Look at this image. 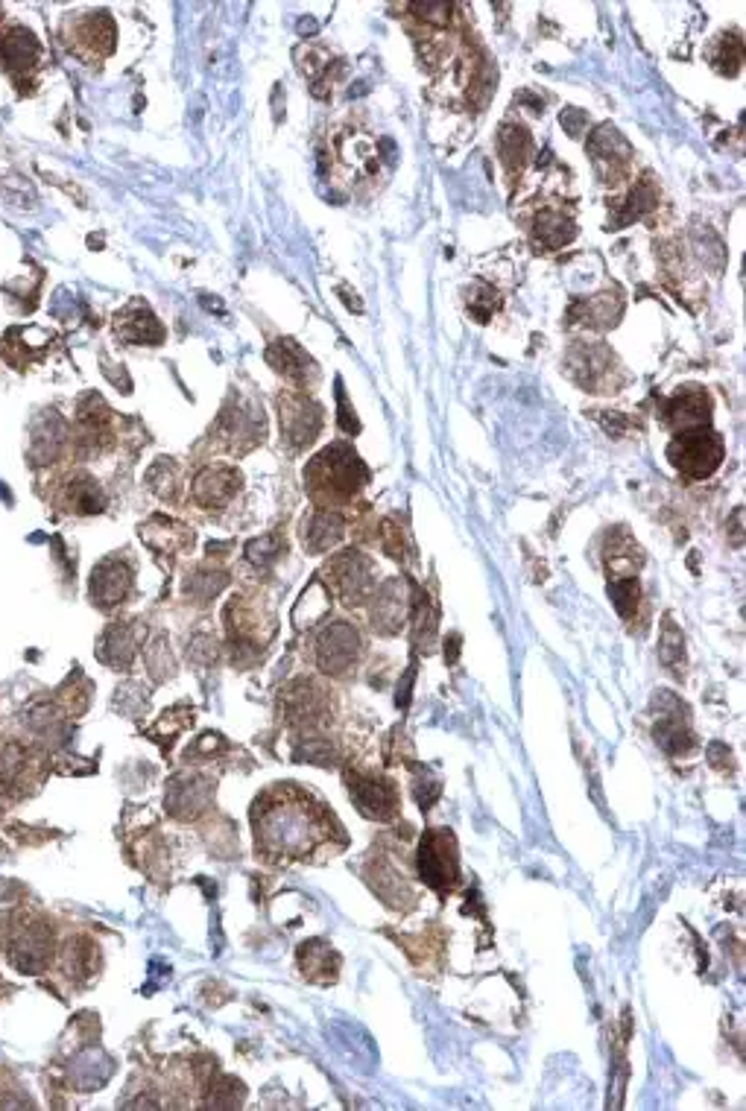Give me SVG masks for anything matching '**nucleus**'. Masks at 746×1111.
Returning a JSON list of instances; mask_svg holds the SVG:
<instances>
[{"label":"nucleus","instance_id":"obj_1","mask_svg":"<svg viewBox=\"0 0 746 1111\" xmlns=\"http://www.w3.org/2000/svg\"><path fill=\"white\" fill-rule=\"evenodd\" d=\"M255 837H258V851L267 857H284L296 860L314 851V845L322 840L325 819L322 810H314L311 799L302 793H270L255 805Z\"/></svg>","mask_w":746,"mask_h":1111},{"label":"nucleus","instance_id":"obj_2","mask_svg":"<svg viewBox=\"0 0 746 1111\" xmlns=\"http://www.w3.org/2000/svg\"><path fill=\"white\" fill-rule=\"evenodd\" d=\"M366 477L369 474L360 457L346 445H334L322 451L308 468V483H311L314 498L328 500V503H343V500L354 498V492L366 483Z\"/></svg>","mask_w":746,"mask_h":1111},{"label":"nucleus","instance_id":"obj_3","mask_svg":"<svg viewBox=\"0 0 746 1111\" xmlns=\"http://www.w3.org/2000/svg\"><path fill=\"white\" fill-rule=\"evenodd\" d=\"M668 460L688 477L703 480L708 474L717 471L723 462V439L711 433L706 427L697 430H682L668 445Z\"/></svg>","mask_w":746,"mask_h":1111},{"label":"nucleus","instance_id":"obj_4","mask_svg":"<svg viewBox=\"0 0 746 1111\" xmlns=\"http://www.w3.org/2000/svg\"><path fill=\"white\" fill-rule=\"evenodd\" d=\"M419 872L428 886L445 892L457 883V845L451 831H428L419 848Z\"/></svg>","mask_w":746,"mask_h":1111},{"label":"nucleus","instance_id":"obj_5","mask_svg":"<svg viewBox=\"0 0 746 1111\" xmlns=\"http://www.w3.org/2000/svg\"><path fill=\"white\" fill-rule=\"evenodd\" d=\"M278 413H281V433L284 439L293 445V448H302V445H311L314 436L322 427V410L316 407L311 398L305 395H284L278 401Z\"/></svg>","mask_w":746,"mask_h":1111},{"label":"nucleus","instance_id":"obj_6","mask_svg":"<svg viewBox=\"0 0 746 1111\" xmlns=\"http://www.w3.org/2000/svg\"><path fill=\"white\" fill-rule=\"evenodd\" d=\"M331 576H334V591L349 606H360L375 591L372 562L363 559L360 553H343V556H337L331 562Z\"/></svg>","mask_w":746,"mask_h":1111},{"label":"nucleus","instance_id":"obj_7","mask_svg":"<svg viewBox=\"0 0 746 1111\" xmlns=\"http://www.w3.org/2000/svg\"><path fill=\"white\" fill-rule=\"evenodd\" d=\"M316 658H319V667L325 673H334V676H343L354 661H357V650H360V638L349 623H331L322 635H319V644H316Z\"/></svg>","mask_w":746,"mask_h":1111},{"label":"nucleus","instance_id":"obj_8","mask_svg":"<svg viewBox=\"0 0 746 1111\" xmlns=\"http://www.w3.org/2000/svg\"><path fill=\"white\" fill-rule=\"evenodd\" d=\"M352 802L369 819H393L398 810V793L387 778L378 775H349Z\"/></svg>","mask_w":746,"mask_h":1111},{"label":"nucleus","instance_id":"obj_9","mask_svg":"<svg viewBox=\"0 0 746 1111\" xmlns=\"http://www.w3.org/2000/svg\"><path fill=\"white\" fill-rule=\"evenodd\" d=\"M708 416H711V401H708L706 389H700V386L679 389L673 398L665 401V422L679 433L708 427Z\"/></svg>","mask_w":746,"mask_h":1111},{"label":"nucleus","instance_id":"obj_10","mask_svg":"<svg viewBox=\"0 0 746 1111\" xmlns=\"http://www.w3.org/2000/svg\"><path fill=\"white\" fill-rule=\"evenodd\" d=\"M129 588H132V568L120 559H106L91 574V597L103 609L118 606L120 600L129 594Z\"/></svg>","mask_w":746,"mask_h":1111},{"label":"nucleus","instance_id":"obj_11","mask_svg":"<svg viewBox=\"0 0 746 1111\" xmlns=\"http://www.w3.org/2000/svg\"><path fill=\"white\" fill-rule=\"evenodd\" d=\"M589 150L591 155H594V167H597L600 176L606 173V167L612 170V173H609V182L618 179V173L627 167L629 155H632L629 144L621 138V132L612 129V126H600V129L591 135Z\"/></svg>","mask_w":746,"mask_h":1111},{"label":"nucleus","instance_id":"obj_12","mask_svg":"<svg viewBox=\"0 0 746 1111\" xmlns=\"http://www.w3.org/2000/svg\"><path fill=\"white\" fill-rule=\"evenodd\" d=\"M237 489H240V474L235 468H205L194 483V500L205 509H214L235 498Z\"/></svg>","mask_w":746,"mask_h":1111},{"label":"nucleus","instance_id":"obj_13","mask_svg":"<svg viewBox=\"0 0 746 1111\" xmlns=\"http://www.w3.org/2000/svg\"><path fill=\"white\" fill-rule=\"evenodd\" d=\"M267 363L278 375H284L296 384H305L308 375H314V360L293 340H278L275 345H270L267 348Z\"/></svg>","mask_w":746,"mask_h":1111},{"label":"nucleus","instance_id":"obj_14","mask_svg":"<svg viewBox=\"0 0 746 1111\" xmlns=\"http://www.w3.org/2000/svg\"><path fill=\"white\" fill-rule=\"evenodd\" d=\"M118 334L129 343H161L164 340V328L158 325L150 307L141 305V302H135L123 313H118Z\"/></svg>","mask_w":746,"mask_h":1111},{"label":"nucleus","instance_id":"obj_15","mask_svg":"<svg viewBox=\"0 0 746 1111\" xmlns=\"http://www.w3.org/2000/svg\"><path fill=\"white\" fill-rule=\"evenodd\" d=\"M612 357L603 345H583L571 354V372L574 378L589 389H597L603 378H609Z\"/></svg>","mask_w":746,"mask_h":1111},{"label":"nucleus","instance_id":"obj_16","mask_svg":"<svg viewBox=\"0 0 746 1111\" xmlns=\"http://www.w3.org/2000/svg\"><path fill=\"white\" fill-rule=\"evenodd\" d=\"M343 533H346L343 515H337L331 509L316 512V515H311V521H305V547L314 550V553H322V550L334 547L343 538Z\"/></svg>","mask_w":746,"mask_h":1111},{"label":"nucleus","instance_id":"obj_17","mask_svg":"<svg viewBox=\"0 0 746 1111\" xmlns=\"http://www.w3.org/2000/svg\"><path fill=\"white\" fill-rule=\"evenodd\" d=\"M404 612H407V594H404V588L398 582L384 585V591L375 597V612H372L375 629L395 632L401 626V620H404Z\"/></svg>","mask_w":746,"mask_h":1111},{"label":"nucleus","instance_id":"obj_18","mask_svg":"<svg viewBox=\"0 0 746 1111\" xmlns=\"http://www.w3.org/2000/svg\"><path fill=\"white\" fill-rule=\"evenodd\" d=\"M141 538L153 547V550H167V553H173V550H179V547H188V544H194V533L191 530H185V527H179V524H173V521H164V518H153L147 527H141Z\"/></svg>","mask_w":746,"mask_h":1111},{"label":"nucleus","instance_id":"obj_19","mask_svg":"<svg viewBox=\"0 0 746 1111\" xmlns=\"http://www.w3.org/2000/svg\"><path fill=\"white\" fill-rule=\"evenodd\" d=\"M574 234H577V226H574L568 217L548 211V214H542V217L536 220L533 240H536L539 246H545V249H559V246H565L568 240H574Z\"/></svg>","mask_w":746,"mask_h":1111},{"label":"nucleus","instance_id":"obj_20","mask_svg":"<svg viewBox=\"0 0 746 1111\" xmlns=\"http://www.w3.org/2000/svg\"><path fill=\"white\" fill-rule=\"evenodd\" d=\"M0 53L9 68H30L39 56V44L27 30H12L0 44Z\"/></svg>","mask_w":746,"mask_h":1111},{"label":"nucleus","instance_id":"obj_21","mask_svg":"<svg viewBox=\"0 0 746 1111\" xmlns=\"http://www.w3.org/2000/svg\"><path fill=\"white\" fill-rule=\"evenodd\" d=\"M135 655V638L126 626H112L103 638H100V658L106 664H115V667H126Z\"/></svg>","mask_w":746,"mask_h":1111},{"label":"nucleus","instance_id":"obj_22","mask_svg":"<svg viewBox=\"0 0 746 1111\" xmlns=\"http://www.w3.org/2000/svg\"><path fill=\"white\" fill-rule=\"evenodd\" d=\"M498 150H501L504 164H507L510 170H515V167H521V164L527 161V155H530V138H527V132H524L521 126L507 123V126L501 129V135H498Z\"/></svg>","mask_w":746,"mask_h":1111},{"label":"nucleus","instance_id":"obj_23","mask_svg":"<svg viewBox=\"0 0 746 1111\" xmlns=\"http://www.w3.org/2000/svg\"><path fill=\"white\" fill-rule=\"evenodd\" d=\"M65 503L71 512H100L103 509V495L97 489V483L91 477H77L68 489H65Z\"/></svg>","mask_w":746,"mask_h":1111},{"label":"nucleus","instance_id":"obj_24","mask_svg":"<svg viewBox=\"0 0 746 1111\" xmlns=\"http://www.w3.org/2000/svg\"><path fill=\"white\" fill-rule=\"evenodd\" d=\"M656 740L662 743V749L670 752V755H682V752L691 749V731H688V726H685V720H679V717H665V720H659V726H656Z\"/></svg>","mask_w":746,"mask_h":1111},{"label":"nucleus","instance_id":"obj_25","mask_svg":"<svg viewBox=\"0 0 746 1111\" xmlns=\"http://www.w3.org/2000/svg\"><path fill=\"white\" fill-rule=\"evenodd\" d=\"M656 205H659V191H656V185H653L650 179L638 182L635 191L629 193L627 211H624V223L644 217V214H647L650 208H656Z\"/></svg>","mask_w":746,"mask_h":1111},{"label":"nucleus","instance_id":"obj_26","mask_svg":"<svg viewBox=\"0 0 746 1111\" xmlns=\"http://www.w3.org/2000/svg\"><path fill=\"white\" fill-rule=\"evenodd\" d=\"M609 597L621 617H629L638 606V579L635 576H618L609 582Z\"/></svg>","mask_w":746,"mask_h":1111},{"label":"nucleus","instance_id":"obj_27","mask_svg":"<svg viewBox=\"0 0 746 1111\" xmlns=\"http://www.w3.org/2000/svg\"><path fill=\"white\" fill-rule=\"evenodd\" d=\"M717 50H720V53H711L714 68L723 71V74H735L738 65H741V41L735 39V36H732V39L723 36V39L717 41Z\"/></svg>","mask_w":746,"mask_h":1111},{"label":"nucleus","instance_id":"obj_28","mask_svg":"<svg viewBox=\"0 0 746 1111\" xmlns=\"http://www.w3.org/2000/svg\"><path fill=\"white\" fill-rule=\"evenodd\" d=\"M278 550H281V541H278L275 536L255 538V541L246 544V556H249V562H255V565H261V568L278 559Z\"/></svg>","mask_w":746,"mask_h":1111},{"label":"nucleus","instance_id":"obj_29","mask_svg":"<svg viewBox=\"0 0 746 1111\" xmlns=\"http://www.w3.org/2000/svg\"><path fill=\"white\" fill-rule=\"evenodd\" d=\"M659 647H662V661L668 664V667H676L679 661H682V632L673 626V623H665V629H662V641H659Z\"/></svg>","mask_w":746,"mask_h":1111},{"label":"nucleus","instance_id":"obj_30","mask_svg":"<svg viewBox=\"0 0 746 1111\" xmlns=\"http://www.w3.org/2000/svg\"><path fill=\"white\" fill-rule=\"evenodd\" d=\"M223 585H226V576L223 574H197L194 579H188L185 591L194 594V597H199V600H208V597H214Z\"/></svg>","mask_w":746,"mask_h":1111},{"label":"nucleus","instance_id":"obj_31","mask_svg":"<svg viewBox=\"0 0 746 1111\" xmlns=\"http://www.w3.org/2000/svg\"><path fill=\"white\" fill-rule=\"evenodd\" d=\"M583 123H586V115L580 109H565L562 112V126H568L571 135H580L583 132Z\"/></svg>","mask_w":746,"mask_h":1111}]
</instances>
